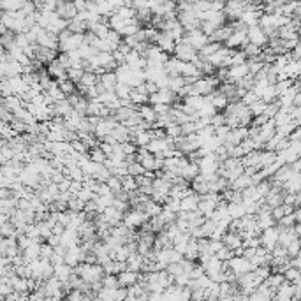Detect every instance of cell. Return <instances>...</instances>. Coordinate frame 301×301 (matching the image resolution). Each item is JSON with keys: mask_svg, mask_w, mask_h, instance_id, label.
Wrapping results in <instances>:
<instances>
[{"mask_svg": "<svg viewBox=\"0 0 301 301\" xmlns=\"http://www.w3.org/2000/svg\"><path fill=\"white\" fill-rule=\"evenodd\" d=\"M73 271H74V275H78L85 284H88V285L97 284V282H100L102 277H104V269H102V266H99V264H86V262H81V264H78Z\"/></svg>", "mask_w": 301, "mask_h": 301, "instance_id": "1", "label": "cell"}, {"mask_svg": "<svg viewBox=\"0 0 301 301\" xmlns=\"http://www.w3.org/2000/svg\"><path fill=\"white\" fill-rule=\"evenodd\" d=\"M146 222H148V217H146L145 213H141L132 208H129L127 212L124 213V218H122V225L127 227L129 231H134V233H136L137 229H141V225L146 224Z\"/></svg>", "mask_w": 301, "mask_h": 301, "instance_id": "2", "label": "cell"}, {"mask_svg": "<svg viewBox=\"0 0 301 301\" xmlns=\"http://www.w3.org/2000/svg\"><path fill=\"white\" fill-rule=\"evenodd\" d=\"M278 236H280V229L277 227V224H275L273 227L264 229V231L261 233V236H259L261 247L264 250H268V252H271V250L278 245Z\"/></svg>", "mask_w": 301, "mask_h": 301, "instance_id": "3", "label": "cell"}, {"mask_svg": "<svg viewBox=\"0 0 301 301\" xmlns=\"http://www.w3.org/2000/svg\"><path fill=\"white\" fill-rule=\"evenodd\" d=\"M173 56L176 58V60L183 62V64H192V62L197 58V51L192 48V46L185 44V43H176Z\"/></svg>", "mask_w": 301, "mask_h": 301, "instance_id": "4", "label": "cell"}, {"mask_svg": "<svg viewBox=\"0 0 301 301\" xmlns=\"http://www.w3.org/2000/svg\"><path fill=\"white\" fill-rule=\"evenodd\" d=\"M227 264V269L231 271V275H233L234 278L241 277V275L249 273V271H254L252 266H250V262L247 261V259H243V257H236L234 256L231 261L225 262Z\"/></svg>", "mask_w": 301, "mask_h": 301, "instance_id": "5", "label": "cell"}, {"mask_svg": "<svg viewBox=\"0 0 301 301\" xmlns=\"http://www.w3.org/2000/svg\"><path fill=\"white\" fill-rule=\"evenodd\" d=\"M178 97L174 95L169 88H161L153 95H148V102L150 106H157V104H166V106H173L174 102H178Z\"/></svg>", "mask_w": 301, "mask_h": 301, "instance_id": "6", "label": "cell"}, {"mask_svg": "<svg viewBox=\"0 0 301 301\" xmlns=\"http://www.w3.org/2000/svg\"><path fill=\"white\" fill-rule=\"evenodd\" d=\"M118 122L115 120L113 117L109 118H100L99 124H97V127L93 129V136H95V139H104L106 136H109V134L113 132V129L117 127Z\"/></svg>", "mask_w": 301, "mask_h": 301, "instance_id": "7", "label": "cell"}, {"mask_svg": "<svg viewBox=\"0 0 301 301\" xmlns=\"http://www.w3.org/2000/svg\"><path fill=\"white\" fill-rule=\"evenodd\" d=\"M85 256H86V254L83 252V249H81L80 245L73 247V249H67L64 256V264H67L69 268L74 269L78 264H81V262L85 261Z\"/></svg>", "mask_w": 301, "mask_h": 301, "instance_id": "8", "label": "cell"}, {"mask_svg": "<svg viewBox=\"0 0 301 301\" xmlns=\"http://www.w3.org/2000/svg\"><path fill=\"white\" fill-rule=\"evenodd\" d=\"M284 196H285V192L282 190V187H275V185H271V189H269V192L266 194V197H264L262 203H264L269 210H273V208H277V206L284 205Z\"/></svg>", "mask_w": 301, "mask_h": 301, "instance_id": "9", "label": "cell"}, {"mask_svg": "<svg viewBox=\"0 0 301 301\" xmlns=\"http://www.w3.org/2000/svg\"><path fill=\"white\" fill-rule=\"evenodd\" d=\"M247 41H249L250 44L257 46V48H261V49L268 46V37L264 36V32H262L257 25L256 27L247 28Z\"/></svg>", "mask_w": 301, "mask_h": 301, "instance_id": "10", "label": "cell"}, {"mask_svg": "<svg viewBox=\"0 0 301 301\" xmlns=\"http://www.w3.org/2000/svg\"><path fill=\"white\" fill-rule=\"evenodd\" d=\"M36 44L41 46V48H48V49H55V51H58V37L55 36V34L48 32V30H41V34L37 36V41Z\"/></svg>", "mask_w": 301, "mask_h": 301, "instance_id": "11", "label": "cell"}, {"mask_svg": "<svg viewBox=\"0 0 301 301\" xmlns=\"http://www.w3.org/2000/svg\"><path fill=\"white\" fill-rule=\"evenodd\" d=\"M247 43H249V41H247V30H238V32L231 34V37L225 41L224 46L229 49H241Z\"/></svg>", "mask_w": 301, "mask_h": 301, "instance_id": "12", "label": "cell"}, {"mask_svg": "<svg viewBox=\"0 0 301 301\" xmlns=\"http://www.w3.org/2000/svg\"><path fill=\"white\" fill-rule=\"evenodd\" d=\"M222 245L225 247V249H229L231 252H236L238 249H241V243H243V238L240 236L238 233H234V231H227V233L222 236Z\"/></svg>", "mask_w": 301, "mask_h": 301, "instance_id": "13", "label": "cell"}, {"mask_svg": "<svg viewBox=\"0 0 301 301\" xmlns=\"http://www.w3.org/2000/svg\"><path fill=\"white\" fill-rule=\"evenodd\" d=\"M178 176H180L183 181H187V183H190L194 178L199 176V166L194 164V162H189V159H187V162H185V164L180 168V173H178Z\"/></svg>", "mask_w": 301, "mask_h": 301, "instance_id": "14", "label": "cell"}, {"mask_svg": "<svg viewBox=\"0 0 301 301\" xmlns=\"http://www.w3.org/2000/svg\"><path fill=\"white\" fill-rule=\"evenodd\" d=\"M141 278V273H136V271H129V269H124L122 273L117 275V280H118V287H124V289H127V287H130V285L137 284Z\"/></svg>", "mask_w": 301, "mask_h": 301, "instance_id": "15", "label": "cell"}, {"mask_svg": "<svg viewBox=\"0 0 301 301\" xmlns=\"http://www.w3.org/2000/svg\"><path fill=\"white\" fill-rule=\"evenodd\" d=\"M197 205H199V196L190 190L187 196H183L180 199V212L190 213V212H197Z\"/></svg>", "mask_w": 301, "mask_h": 301, "instance_id": "16", "label": "cell"}, {"mask_svg": "<svg viewBox=\"0 0 301 301\" xmlns=\"http://www.w3.org/2000/svg\"><path fill=\"white\" fill-rule=\"evenodd\" d=\"M273 294H275V291L269 289L268 285L261 284V285H259V287H257V289L254 291V293L249 296V301H271Z\"/></svg>", "mask_w": 301, "mask_h": 301, "instance_id": "17", "label": "cell"}, {"mask_svg": "<svg viewBox=\"0 0 301 301\" xmlns=\"http://www.w3.org/2000/svg\"><path fill=\"white\" fill-rule=\"evenodd\" d=\"M143 264H145V257L139 256L137 252H134V254H130V256H129V259L125 261V269L139 273L141 268H143Z\"/></svg>", "mask_w": 301, "mask_h": 301, "instance_id": "18", "label": "cell"}, {"mask_svg": "<svg viewBox=\"0 0 301 301\" xmlns=\"http://www.w3.org/2000/svg\"><path fill=\"white\" fill-rule=\"evenodd\" d=\"M73 268H69L67 264H58V266H53V277L56 278V280L60 282V284H65V282L71 278V275H73Z\"/></svg>", "mask_w": 301, "mask_h": 301, "instance_id": "19", "label": "cell"}, {"mask_svg": "<svg viewBox=\"0 0 301 301\" xmlns=\"http://www.w3.org/2000/svg\"><path fill=\"white\" fill-rule=\"evenodd\" d=\"M190 190H192L196 196H206L208 194V181L205 180L203 176H196L192 181H190Z\"/></svg>", "mask_w": 301, "mask_h": 301, "instance_id": "20", "label": "cell"}, {"mask_svg": "<svg viewBox=\"0 0 301 301\" xmlns=\"http://www.w3.org/2000/svg\"><path fill=\"white\" fill-rule=\"evenodd\" d=\"M111 136H113V139L117 141L118 145H122V143H127V141H130V130H129L125 125L118 124L117 127L113 129Z\"/></svg>", "mask_w": 301, "mask_h": 301, "instance_id": "21", "label": "cell"}, {"mask_svg": "<svg viewBox=\"0 0 301 301\" xmlns=\"http://www.w3.org/2000/svg\"><path fill=\"white\" fill-rule=\"evenodd\" d=\"M137 115H139L141 120L146 122V124H150V125H153V124H155V120H157L155 111H153V108L150 104L139 106V108H137Z\"/></svg>", "mask_w": 301, "mask_h": 301, "instance_id": "22", "label": "cell"}, {"mask_svg": "<svg viewBox=\"0 0 301 301\" xmlns=\"http://www.w3.org/2000/svg\"><path fill=\"white\" fill-rule=\"evenodd\" d=\"M99 83L104 86L106 92H113L115 86H117L118 80H117V76H115V73H102L99 76Z\"/></svg>", "mask_w": 301, "mask_h": 301, "instance_id": "23", "label": "cell"}, {"mask_svg": "<svg viewBox=\"0 0 301 301\" xmlns=\"http://www.w3.org/2000/svg\"><path fill=\"white\" fill-rule=\"evenodd\" d=\"M284 282H285V280H284V275H282V273H277V271H271V275H269V277L266 278V280L262 282V284L268 285V287H269L271 291H277L278 287H280V285L284 284Z\"/></svg>", "mask_w": 301, "mask_h": 301, "instance_id": "24", "label": "cell"}, {"mask_svg": "<svg viewBox=\"0 0 301 301\" xmlns=\"http://www.w3.org/2000/svg\"><path fill=\"white\" fill-rule=\"evenodd\" d=\"M275 161H277V153L261 150V153H259V168H261V169L262 168H268V166H271Z\"/></svg>", "mask_w": 301, "mask_h": 301, "instance_id": "25", "label": "cell"}, {"mask_svg": "<svg viewBox=\"0 0 301 301\" xmlns=\"http://www.w3.org/2000/svg\"><path fill=\"white\" fill-rule=\"evenodd\" d=\"M185 80L181 76H176V78H169V81H168V88L171 90V92L174 93V95H178L180 93V90L183 88L185 86Z\"/></svg>", "mask_w": 301, "mask_h": 301, "instance_id": "26", "label": "cell"}, {"mask_svg": "<svg viewBox=\"0 0 301 301\" xmlns=\"http://www.w3.org/2000/svg\"><path fill=\"white\" fill-rule=\"evenodd\" d=\"M58 88H60V92L64 93L65 97H69V95H73V93H76L78 92V88H76V85L73 83V81H69V80H64V81H58Z\"/></svg>", "mask_w": 301, "mask_h": 301, "instance_id": "27", "label": "cell"}, {"mask_svg": "<svg viewBox=\"0 0 301 301\" xmlns=\"http://www.w3.org/2000/svg\"><path fill=\"white\" fill-rule=\"evenodd\" d=\"M122 180V190L124 192H134V190H137V183H136V178H132V176H124V178H120Z\"/></svg>", "mask_w": 301, "mask_h": 301, "instance_id": "28", "label": "cell"}, {"mask_svg": "<svg viewBox=\"0 0 301 301\" xmlns=\"http://www.w3.org/2000/svg\"><path fill=\"white\" fill-rule=\"evenodd\" d=\"M106 187L109 189V192L115 196V194L122 192V180L117 176H109L108 180H106Z\"/></svg>", "mask_w": 301, "mask_h": 301, "instance_id": "29", "label": "cell"}, {"mask_svg": "<svg viewBox=\"0 0 301 301\" xmlns=\"http://www.w3.org/2000/svg\"><path fill=\"white\" fill-rule=\"evenodd\" d=\"M65 74H67L69 81H73L74 85H78V83H80V80H81V76L85 74V71L81 67H71V69H67V71H65Z\"/></svg>", "mask_w": 301, "mask_h": 301, "instance_id": "30", "label": "cell"}, {"mask_svg": "<svg viewBox=\"0 0 301 301\" xmlns=\"http://www.w3.org/2000/svg\"><path fill=\"white\" fill-rule=\"evenodd\" d=\"M130 86H127V85H124V83H117V86H115V95L118 97L120 100H125V99H129V95H130Z\"/></svg>", "mask_w": 301, "mask_h": 301, "instance_id": "31", "label": "cell"}, {"mask_svg": "<svg viewBox=\"0 0 301 301\" xmlns=\"http://www.w3.org/2000/svg\"><path fill=\"white\" fill-rule=\"evenodd\" d=\"M264 109H266V104H264V102H262L261 99L256 100L254 104H250V106H249V111H250V115H252V118L259 117V115H264Z\"/></svg>", "mask_w": 301, "mask_h": 301, "instance_id": "32", "label": "cell"}, {"mask_svg": "<svg viewBox=\"0 0 301 301\" xmlns=\"http://www.w3.org/2000/svg\"><path fill=\"white\" fill-rule=\"evenodd\" d=\"M100 284H102V289H117L118 287L117 275H104L102 280H100Z\"/></svg>", "mask_w": 301, "mask_h": 301, "instance_id": "33", "label": "cell"}, {"mask_svg": "<svg viewBox=\"0 0 301 301\" xmlns=\"http://www.w3.org/2000/svg\"><path fill=\"white\" fill-rule=\"evenodd\" d=\"M88 159L92 162H95V164H104V161H106V155L102 152H100V148L99 146H95V148H92L88 152Z\"/></svg>", "mask_w": 301, "mask_h": 301, "instance_id": "34", "label": "cell"}, {"mask_svg": "<svg viewBox=\"0 0 301 301\" xmlns=\"http://www.w3.org/2000/svg\"><path fill=\"white\" fill-rule=\"evenodd\" d=\"M293 83H294V81H291V80L277 81V83H275V93H277V99H278V97L284 95V93L291 88V85H293Z\"/></svg>", "mask_w": 301, "mask_h": 301, "instance_id": "35", "label": "cell"}, {"mask_svg": "<svg viewBox=\"0 0 301 301\" xmlns=\"http://www.w3.org/2000/svg\"><path fill=\"white\" fill-rule=\"evenodd\" d=\"M247 64V56L243 55L241 49H234L233 56H231V67H236V65H243Z\"/></svg>", "mask_w": 301, "mask_h": 301, "instance_id": "36", "label": "cell"}, {"mask_svg": "<svg viewBox=\"0 0 301 301\" xmlns=\"http://www.w3.org/2000/svg\"><path fill=\"white\" fill-rule=\"evenodd\" d=\"M180 130H181V136H192V134H196L199 129H197L196 122H187V124L180 125Z\"/></svg>", "mask_w": 301, "mask_h": 301, "instance_id": "37", "label": "cell"}, {"mask_svg": "<svg viewBox=\"0 0 301 301\" xmlns=\"http://www.w3.org/2000/svg\"><path fill=\"white\" fill-rule=\"evenodd\" d=\"M145 173V169L141 168L137 162H132V164H127V174L129 176H132V178H137L141 176V174Z\"/></svg>", "mask_w": 301, "mask_h": 301, "instance_id": "38", "label": "cell"}, {"mask_svg": "<svg viewBox=\"0 0 301 301\" xmlns=\"http://www.w3.org/2000/svg\"><path fill=\"white\" fill-rule=\"evenodd\" d=\"M53 256V247L48 245V243H41V252H39V259H44V261H49Z\"/></svg>", "mask_w": 301, "mask_h": 301, "instance_id": "39", "label": "cell"}, {"mask_svg": "<svg viewBox=\"0 0 301 301\" xmlns=\"http://www.w3.org/2000/svg\"><path fill=\"white\" fill-rule=\"evenodd\" d=\"M215 257H217L218 261H222V262H227V261H231V259H233V257H234V254L231 252V250H229V249H225V247H222V249L218 250L217 254H215Z\"/></svg>", "mask_w": 301, "mask_h": 301, "instance_id": "40", "label": "cell"}, {"mask_svg": "<svg viewBox=\"0 0 301 301\" xmlns=\"http://www.w3.org/2000/svg\"><path fill=\"white\" fill-rule=\"evenodd\" d=\"M222 125H225L224 113H217V115H213V117L210 118V127L217 129V127H222Z\"/></svg>", "mask_w": 301, "mask_h": 301, "instance_id": "41", "label": "cell"}, {"mask_svg": "<svg viewBox=\"0 0 301 301\" xmlns=\"http://www.w3.org/2000/svg\"><path fill=\"white\" fill-rule=\"evenodd\" d=\"M278 109H280V106H278L277 100H275V102H269V104H266L264 115L269 118V120H271V118H273L275 115H277V113H278Z\"/></svg>", "mask_w": 301, "mask_h": 301, "instance_id": "42", "label": "cell"}, {"mask_svg": "<svg viewBox=\"0 0 301 301\" xmlns=\"http://www.w3.org/2000/svg\"><path fill=\"white\" fill-rule=\"evenodd\" d=\"M256 100H259V97L256 95V93L252 92V90H249V92H245V95L241 97V104H245L247 108H249L250 104H254V102H256Z\"/></svg>", "mask_w": 301, "mask_h": 301, "instance_id": "43", "label": "cell"}, {"mask_svg": "<svg viewBox=\"0 0 301 301\" xmlns=\"http://www.w3.org/2000/svg\"><path fill=\"white\" fill-rule=\"evenodd\" d=\"M125 300H127V289H124V287L113 289V301H125Z\"/></svg>", "mask_w": 301, "mask_h": 301, "instance_id": "44", "label": "cell"}, {"mask_svg": "<svg viewBox=\"0 0 301 301\" xmlns=\"http://www.w3.org/2000/svg\"><path fill=\"white\" fill-rule=\"evenodd\" d=\"M120 148H122V152H124L125 157H127V155H134V153H136V150H137L136 146L130 143V141H127V143H122Z\"/></svg>", "mask_w": 301, "mask_h": 301, "instance_id": "45", "label": "cell"}, {"mask_svg": "<svg viewBox=\"0 0 301 301\" xmlns=\"http://www.w3.org/2000/svg\"><path fill=\"white\" fill-rule=\"evenodd\" d=\"M203 275H205V269H203V266L196 262V266H194L192 271H190V275H189L190 280H197V278H201Z\"/></svg>", "mask_w": 301, "mask_h": 301, "instance_id": "46", "label": "cell"}, {"mask_svg": "<svg viewBox=\"0 0 301 301\" xmlns=\"http://www.w3.org/2000/svg\"><path fill=\"white\" fill-rule=\"evenodd\" d=\"M145 90L148 95H153V93L159 92V86L155 83H152V81H145Z\"/></svg>", "mask_w": 301, "mask_h": 301, "instance_id": "47", "label": "cell"}, {"mask_svg": "<svg viewBox=\"0 0 301 301\" xmlns=\"http://www.w3.org/2000/svg\"><path fill=\"white\" fill-rule=\"evenodd\" d=\"M148 301H168V300H166V294L164 293H159V294H150Z\"/></svg>", "mask_w": 301, "mask_h": 301, "instance_id": "48", "label": "cell"}, {"mask_svg": "<svg viewBox=\"0 0 301 301\" xmlns=\"http://www.w3.org/2000/svg\"><path fill=\"white\" fill-rule=\"evenodd\" d=\"M92 301H102V300H99V298H97V296H93V300Z\"/></svg>", "mask_w": 301, "mask_h": 301, "instance_id": "49", "label": "cell"}]
</instances>
